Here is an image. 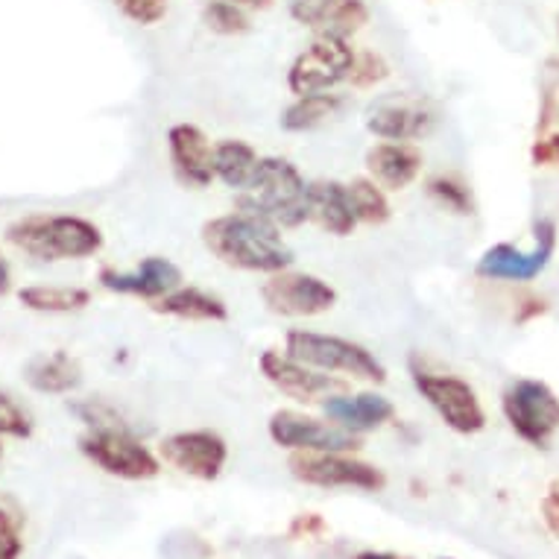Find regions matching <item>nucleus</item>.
<instances>
[{"mask_svg":"<svg viewBox=\"0 0 559 559\" xmlns=\"http://www.w3.org/2000/svg\"><path fill=\"white\" fill-rule=\"evenodd\" d=\"M202 243L221 264L243 273H282L294 264V249L282 240V229L249 212L221 214L202 226Z\"/></svg>","mask_w":559,"mask_h":559,"instance_id":"nucleus-1","label":"nucleus"},{"mask_svg":"<svg viewBox=\"0 0 559 559\" xmlns=\"http://www.w3.org/2000/svg\"><path fill=\"white\" fill-rule=\"evenodd\" d=\"M7 240L36 261H83L103 249V231L74 214H27L10 223Z\"/></svg>","mask_w":559,"mask_h":559,"instance_id":"nucleus-2","label":"nucleus"},{"mask_svg":"<svg viewBox=\"0 0 559 559\" xmlns=\"http://www.w3.org/2000/svg\"><path fill=\"white\" fill-rule=\"evenodd\" d=\"M240 212H249L275 229H299L311 221L308 214V182L294 162L282 156H264L258 174L238 200Z\"/></svg>","mask_w":559,"mask_h":559,"instance_id":"nucleus-3","label":"nucleus"},{"mask_svg":"<svg viewBox=\"0 0 559 559\" xmlns=\"http://www.w3.org/2000/svg\"><path fill=\"white\" fill-rule=\"evenodd\" d=\"M285 352L299 364L320 372H343L369 384H384L386 367L355 340L334 337V334H320V331H287Z\"/></svg>","mask_w":559,"mask_h":559,"instance_id":"nucleus-4","label":"nucleus"},{"mask_svg":"<svg viewBox=\"0 0 559 559\" xmlns=\"http://www.w3.org/2000/svg\"><path fill=\"white\" fill-rule=\"evenodd\" d=\"M80 451L106 475L123 477V480H150L162 468L156 454L138 437H132L123 425L92 428L80 440Z\"/></svg>","mask_w":559,"mask_h":559,"instance_id":"nucleus-5","label":"nucleus"},{"mask_svg":"<svg viewBox=\"0 0 559 559\" xmlns=\"http://www.w3.org/2000/svg\"><path fill=\"white\" fill-rule=\"evenodd\" d=\"M501 407H504L510 428L536 449H545L550 437L559 431V399L542 381H533V378L513 381L507 386Z\"/></svg>","mask_w":559,"mask_h":559,"instance_id":"nucleus-6","label":"nucleus"},{"mask_svg":"<svg viewBox=\"0 0 559 559\" xmlns=\"http://www.w3.org/2000/svg\"><path fill=\"white\" fill-rule=\"evenodd\" d=\"M352 62H355V50L348 47V38L317 36L290 64L287 88L296 97L334 92L340 83L348 80Z\"/></svg>","mask_w":559,"mask_h":559,"instance_id":"nucleus-7","label":"nucleus"},{"mask_svg":"<svg viewBox=\"0 0 559 559\" xmlns=\"http://www.w3.org/2000/svg\"><path fill=\"white\" fill-rule=\"evenodd\" d=\"M413 386L440 413V419L457 433L484 431L486 413L480 407V399L472 386L457 376H437L425 369H413Z\"/></svg>","mask_w":559,"mask_h":559,"instance_id":"nucleus-8","label":"nucleus"},{"mask_svg":"<svg viewBox=\"0 0 559 559\" xmlns=\"http://www.w3.org/2000/svg\"><path fill=\"white\" fill-rule=\"evenodd\" d=\"M290 472L296 480L322 489H337V486H352V489H367V492H381L386 486V477L381 468L369 466L364 460L337 454V451H299L290 457Z\"/></svg>","mask_w":559,"mask_h":559,"instance_id":"nucleus-9","label":"nucleus"},{"mask_svg":"<svg viewBox=\"0 0 559 559\" xmlns=\"http://www.w3.org/2000/svg\"><path fill=\"white\" fill-rule=\"evenodd\" d=\"M261 299L278 317H320L337 305V290L311 273H282L270 275L261 287Z\"/></svg>","mask_w":559,"mask_h":559,"instance_id":"nucleus-10","label":"nucleus"},{"mask_svg":"<svg viewBox=\"0 0 559 559\" xmlns=\"http://www.w3.org/2000/svg\"><path fill=\"white\" fill-rule=\"evenodd\" d=\"M270 440L275 445L290 451H337V454H346V451H355L360 445L355 433L343 431L337 425L320 423L308 413L299 411H275L270 416Z\"/></svg>","mask_w":559,"mask_h":559,"instance_id":"nucleus-11","label":"nucleus"},{"mask_svg":"<svg viewBox=\"0 0 559 559\" xmlns=\"http://www.w3.org/2000/svg\"><path fill=\"white\" fill-rule=\"evenodd\" d=\"M258 369L278 393H285L287 399H296V402H320V399L346 393V381L331 378L329 372H320V369L305 367L296 358H290L287 352L266 348L258 358Z\"/></svg>","mask_w":559,"mask_h":559,"instance_id":"nucleus-12","label":"nucleus"},{"mask_svg":"<svg viewBox=\"0 0 559 559\" xmlns=\"http://www.w3.org/2000/svg\"><path fill=\"white\" fill-rule=\"evenodd\" d=\"M554 243H557L554 223L542 221L536 223V243L531 252L510 247V243H498V247L486 249L484 258L477 261V273L486 278H501V282H531L548 266Z\"/></svg>","mask_w":559,"mask_h":559,"instance_id":"nucleus-13","label":"nucleus"},{"mask_svg":"<svg viewBox=\"0 0 559 559\" xmlns=\"http://www.w3.org/2000/svg\"><path fill=\"white\" fill-rule=\"evenodd\" d=\"M162 457L182 475L217 480L229 460V445L214 431H182L162 442Z\"/></svg>","mask_w":559,"mask_h":559,"instance_id":"nucleus-14","label":"nucleus"},{"mask_svg":"<svg viewBox=\"0 0 559 559\" xmlns=\"http://www.w3.org/2000/svg\"><path fill=\"white\" fill-rule=\"evenodd\" d=\"M167 153L176 179L182 185L200 191L214 182V147L200 127L176 123L167 129Z\"/></svg>","mask_w":559,"mask_h":559,"instance_id":"nucleus-15","label":"nucleus"},{"mask_svg":"<svg viewBox=\"0 0 559 559\" xmlns=\"http://www.w3.org/2000/svg\"><path fill=\"white\" fill-rule=\"evenodd\" d=\"M100 285L111 294L138 296V299H153L156 302V299H162V296L182 285V270L170 258L150 255L129 273H120V270H111V266L100 270Z\"/></svg>","mask_w":559,"mask_h":559,"instance_id":"nucleus-16","label":"nucleus"},{"mask_svg":"<svg viewBox=\"0 0 559 559\" xmlns=\"http://www.w3.org/2000/svg\"><path fill=\"white\" fill-rule=\"evenodd\" d=\"M433 115L416 100H381L367 111V129L381 141H416L431 132Z\"/></svg>","mask_w":559,"mask_h":559,"instance_id":"nucleus-17","label":"nucleus"},{"mask_svg":"<svg viewBox=\"0 0 559 559\" xmlns=\"http://www.w3.org/2000/svg\"><path fill=\"white\" fill-rule=\"evenodd\" d=\"M322 411L329 416L331 423L343 428L348 433H364L376 431L381 425H386L393 419V402L378 393H337L331 395L329 402L322 404Z\"/></svg>","mask_w":559,"mask_h":559,"instance_id":"nucleus-18","label":"nucleus"},{"mask_svg":"<svg viewBox=\"0 0 559 559\" xmlns=\"http://www.w3.org/2000/svg\"><path fill=\"white\" fill-rule=\"evenodd\" d=\"M308 214L320 229L334 238H346L358 226L346 185L334 182V179H320V182L308 185Z\"/></svg>","mask_w":559,"mask_h":559,"instance_id":"nucleus-19","label":"nucleus"},{"mask_svg":"<svg viewBox=\"0 0 559 559\" xmlns=\"http://www.w3.org/2000/svg\"><path fill=\"white\" fill-rule=\"evenodd\" d=\"M367 170L372 182H378L386 191H404L407 185L416 182V176L423 170V156L407 144L384 141V144L369 147Z\"/></svg>","mask_w":559,"mask_h":559,"instance_id":"nucleus-20","label":"nucleus"},{"mask_svg":"<svg viewBox=\"0 0 559 559\" xmlns=\"http://www.w3.org/2000/svg\"><path fill=\"white\" fill-rule=\"evenodd\" d=\"M24 381L36 393L64 395L74 393L76 386L83 384V369L68 352H50V355H38L29 360L24 369Z\"/></svg>","mask_w":559,"mask_h":559,"instance_id":"nucleus-21","label":"nucleus"},{"mask_svg":"<svg viewBox=\"0 0 559 559\" xmlns=\"http://www.w3.org/2000/svg\"><path fill=\"white\" fill-rule=\"evenodd\" d=\"M153 311L165 313V317H176V320L191 322H223L229 320V308L221 296L205 294L200 287H176L167 296L156 299Z\"/></svg>","mask_w":559,"mask_h":559,"instance_id":"nucleus-22","label":"nucleus"},{"mask_svg":"<svg viewBox=\"0 0 559 559\" xmlns=\"http://www.w3.org/2000/svg\"><path fill=\"white\" fill-rule=\"evenodd\" d=\"M261 156L252 144L240 138H226L221 144H214V179H221L231 191H247L258 174Z\"/></svg>","mask_w":559,"mask_h":559,"instance_id":"nucleus-23","label":"nucleus"},{"mask_svg":"<svg viewBox=\"0 0 559 559\" xmlns=\"http://www.w3.org/2000/svg\"><path fill=\"white\" fill-rule=\"evenodd\" d=\"M340 109H343V97H340V94H302V97H296V100L282 111V129H285V132H311V129L322 127L325 120L334 118Z\"/></svg>","mask_w":559,"mask_h":559,"instance_id":"nucleus-24","label":"nucleus"},{"mask_svg":"<svg viewBox=\"0 0 559 559\" xmlns=\"http://www.w3.org/2000/svg\"><path fill=\"white\" fill-rule=\"evenodd\" d=\"M19 299L24 308L36 313H76L92 305V294L85 287L29 285L21 287Z\"/></svg>","mask_w":559,"mask_h":559,"instance_id":"nucleus-25","label":"nucleus"},{"mask_svg":"<svg viewBox=\"0 0 559 559\" xmlns=\"http://www.w3.org/2000/svg\"><path fill=\"white\" fill-rule=\"evenodd\" d=\"M348 202H352V212L358 217V223L367 226H381L390 221V200H386L384 188L372 179H352L346 185Z\"/></svg>","mask_w":559,"mask_h":559,"instance_id":"nucleus-26","label":"nucleus"},{"mask_svg":"<svg viewBox=\"0 0 559 559\" xmlns=\"http://www.w3.org/2000/svg\"><path fill=\"white\" fill-rule=\"evenodd\" d=\"M369 21L367 0H331L329 12L322 19L320 36L348 38L355 36Z\"/></svg>","mask_w":559,"mask_h":559,"instance_id":"nucleus-27","label":"nucleus"},{"mask_svg":"<svg viewBox=\"0 0 559 559\" xmlns=\"http://www.w3.org/2000/svg\"><path fill=\"white\" fill-rule=\"evenodd\" d=\"M202 24L217 36H243V33H249L247 12L231 0H209L202 7Z\"/></svg>","mask_w":559,"mask_h":559,"instance_id":"nucleus-28","label":"nucleus"},{"mask_svg":"<svg viewBox=\"0 0 559 559\" xmlns=\"http://www.w3.org/2000/svg\"><path fill=\"white\" fill-rule=\"evenodd\" d=\"M24 554V513L12 498L0 496V559H21Z\"/></svg>","mask_w":559,"mask_h":559,"instance_id":"nucleus-29","label":"nucleus"},{"mask_svg":"<svg viewBox=\"0 0 559 559\" xmlns=\"http://www.w3.org/2000/svg\"><path fill=\"white\" fill-rule=\"evenodd\" d=\"M390 76V64L384 62V56L372 53H355V62H352V71H348V80L355 88H376Z\"/></svg>","mask_w":559,"mask_h":559,"instance_id":"nucleus-30","label":"nucleus"},{"mask_svg":"<svg viewBox=\"0 0 559 559\" xmlns=\"http://www.w3.org/2000/svg\"><path fill=\"white\" fill-rule=\"evenodd\" d=\"M33 433V419L10 393H0V437L12 440H27Z\"/></svg>","mask_w":559,"mask_h":559,"instance_id":"nucleus-31","label":"nucleus"},{"mask_svg":"<svg viewBox=\"0 0 559 559\" xmlns=\"http://www.w3.org/2000/svg\"><path fill=\"white\" fill-rule=\"evenodd\" d=\"M428 191H431L433 200H440L454 214H472V193H468V188L454 182V179H442V176L440 179H431Z\"/></svg>","mask_w":559,"mask_h":559,"instance_id":"nucleus-32","label":"nucleus"},{"mask_svg":"<svg viewBox=\"0 0 559 559\" xmlns=\"http://www.w3.org/2000/svg\"><path fill=\"white\" fill-rule=\"evenodd\" d=\"M111 3L141 27H153L167 15V0H111Z\"/></svg>","mask_w":559,"mask_h":559,"instance_id":"nucleus-33","label":"nucleus"},{"mask_svg":"<svg viewBox=\"0 0 559 559\" xmlns=\"http://www.w3.org/2000/svg\"><path fill=\"white\" fill-rule=\"evenodd\" d=\"M331 0H294L290 3V15L294 21H299L302 27H311L320 33L322 19H325V12H329Z\"/></svg>","mask_w":559,"mask_h":559,"instance_id":"nucleus-34","label":"nucleus"},{"mask_svg":"<svg viewBox=\"0 0 559 559\" xmlns=\"http://www.w3.org/2000/svg\"><path fill=\"white\" fill-rule=\"evenodd\" d=\"M542 519L548 524V531L559 539V484L550 486L548 496L542 501Z\"/></svg>","mask_w":559,"mask_h":559,"instance_id":"nucleus-35","label":"nucleus"},{"mask_svg":"<svg viewBox=\"0 0 559 559\" xmlns=\"http://www.w3.org/2000/svg\"><path fill=\"white\" fill-rule=\"evenodd\" d=\"M290 531H294V536H302V533H305V536H313V533L325 531V524H322L320 515H313V513L311 515H299Z\"/></svg>","mask_w":559,"mask_h":559,"instance_id":"nucleus-36","label":"nucleus"},{"mask_svg":"<svg viewBox=\"0 0 559 559\" xmlns=\"http://www.w3.org/2000/svg\"><path fill=\"white\" fill-rule=\"evenodd\" d=\"M533 156H536V162H550V158H557L559 162V135H554L550 141H542V144H536Z\"/></svg>","mask_w":559,"mask_h":559,"instance_id":"nucleus-37","label":"nucleus"},{"mask_svg":"<svg viewBox=\"0 0 559 559\" xmlns=\"http://www.w3.org/2000/svg\"><path fill=\"white\" fill-rule=\"evenodd\" d=\"M12 290V273L10 264H7V258L0 255V296H7Z\"/></svg>","mask_w":559,"mask_h":559,"instance_id":"nucleus-38","label":"nucleus"},{"mask_svg":"<svg viewBox=\"0 0 559 559\" xmlns=\"http://www.w3.org/2000/svg\"><path fill=\"white\" fill-rule=\"evenodd\" d=\"M231 3H238L243 10H270L273 7V0H231Z\"/></svg>","mask_w":559,"mask_h":559,"instance_id":"nucleus-39","label":"nucleus"},{"mask_svg":"<svg viewBox=\"0 0 559 559\" xmlns=\"http://www.w3.org/2000/svg\"><path fill=\"white\" fill-rule=\"evenodd\" d=\"M355 559H399V557H393V554H381V550H364V554H358Z\"/></svg>","mask_w":559,"mask_h":559,"instance_id":"nucleus-40","label":"nucleus"},{"mask_svg":"<svg viewBox=\"0 0 559 559\" xmlns=\"http://www.w3.org/2000/svg\"><path fill=\"white\" fill-rule=\"evenodd\" d=\"M0 460H3V442H0Z\"/></svg>","mask_w":559,"mask_h":559,"instance_id":"nucleus-41","label":"nucleus"}]
</instances>
